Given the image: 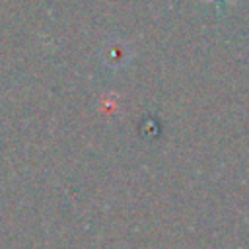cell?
<instances>
[{
  "label": "cell",
  "instance_id": "1",
  "mask_svg": "<svg viewBox=\"0 0 249 249\" xmlns=\"http://www.w3.org/2000/svg\"><path fill=\"white\" fill-rule=\"evenodd\" d=\"M208 2H212V4H228L231 0H208Z\"/></svg>",
  "mask_w": 249,
  "mask_h": 249
}]
</instances>
